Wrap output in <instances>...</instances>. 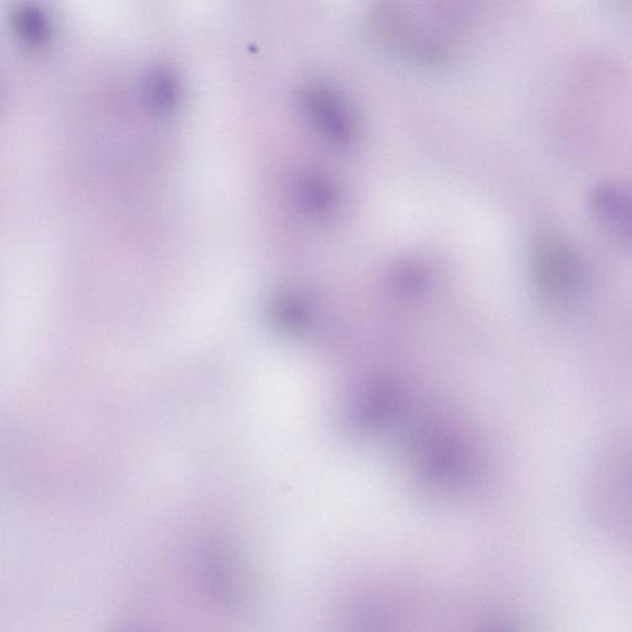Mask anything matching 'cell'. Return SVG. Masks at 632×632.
Segmentation results:
<instances>
[{"label":"cell","mask_w":632,"mask_h":632,"mask_svg":"<svg viewBox=\"0 0 632 632\" xmlns=\"http://www.w3.org/2000/svg\"><path fill=\"white\" fill-rule=\"evenodd\" d=\"M532 266L541 292L559 306L573 305L590 288V270L582 255L558 236L539 240L533 247Z\"/></svg>","instance_id":"6da1fadb"},{"label":"cell","mask_w":632,"mask_h":632,"mask_svg":"<svg viewBox=\"0 0 632 632\" xmlns=\"http://www.w3.org/2000/svg\"><path fill=\"white\" fill-rule=\"evenodd\" d=\"M591 207L604 231L632 247V184L604 183L596 186Z\"/></svg>","instance_id":"7a4b0ae2"},{"label":"cell","mask_w":632,"mask_h":632,"mask_svg":"<svg viewBox=\"0 0 632 632\" xmlns=\"http://www.w3.org/2000/svg\"><path fill=\"white\" fill-rule=\"evenodd\" d=\"M17 23H20L21 33L26 40L38 42L47 34V21L43 20L38 9H24Z\"/></svg>","instance_id":"3957f363"}]
</instances>
